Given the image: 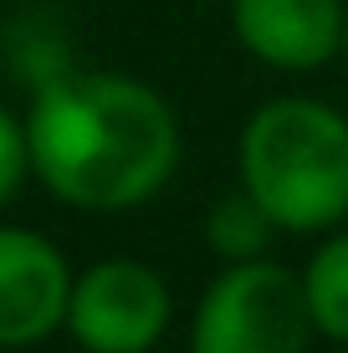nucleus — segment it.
<instances>
[{"label":"nucleus","mask_w":348,"mask_h":353,"mask_svg":"<svg viewBox=\"0 0 348 353\" xmlns=\"http://www.w3.org/2000/svg\"><path fill=\"white\" fill-rule=\"evenodd\" d=\"M77 266L52 236L0 221V353L36 348L67 327Z\"/></svg>","instance_id":"nucleus-5"},{"label":"nucleus","mask_w":348,"mask_h":353,"mask_svg":"<svg viewBox=\"0 0 348 353\" xmlns=\"http://www.w3.org/2000/svg\"><path fill=\"white\" fill-rule=\"evenodd\" d=\"M328 353H348V348H328Z\"/></svg>","instance_id":"nucleus-11"},{"label":"nucleus","mask_w":348,"mask_h":353,"mask_svg":"<svg viewBox=\"0 0 348 353\" xmlns=\"http://www.w3.org/2000/svg\"><path fill=\"white\" fill-rule=\"evenodd\" d=\"M200 236H205V251L221 266H241V261L272 256V246L282 241V230L272 225V215L261 210L241 185H236V190H225L221 200H210Z\"/></svg>","instance_id":"nucleus-8"},{"label":"nucleus","mask_w":348,"mask_h":353,"mask_svg":"<svg viewBox=\"0 0 348 353\" xmlns=\"http://www.w3.org/2000/svg\"><path fill=\"white\" fill-rule=\"evenodd\" d=\"M348 0H231V31L272 72H323L343 57Z\"/></svg>","instance_id":"nucleus-6"},{"label":"nucleus","mask_w":348,"mask_h":353,"mask_svg":"<svg viewBox=\"0 0 348 353\" xmlns=\"http://www.w3.org/2000/svg\"><path fill=\"white\" fill-rule=\"evenodd\" d=\"M343 62H348V21H343Z\"/></svg>","instance_id":"nucleus-10"},{"label":"nucleus","mask_w":348,"mask_h":353,"mask_svg":"<svg viewBox=\"0 0 348 353\" xmlns=\"http://www.w3.org/2000/svg\"><path fill=\"white\" fill-rule=\"evenodd\" d=\"M303 297L313 333L328 348H348V225L318 236V246L303 261Z\"/></svg>","instance_id":"nucleus-7"},{"label":"nucleus","mask_w":348,"mask_h":353,"mask_svg":"<svg viewBox=\"0 0 348 353\" xmlns=\"http://www.w3.org/2000/svg\"><path fill=\"white\" fill-rule=\"evenodd\" d=\"M31 185V149H26V123L21 113H10L0 103V221L21 200V190Z\"/></svg>","instance_id":"nucleus-9"},{"label":"nucleus","mask_w":348,"mask_h":353,"mask_svg":"<svg viewBox=\"0 0 348 353\" xmlns=\"http://www.w3.org/2000/svg\"><path fill=\"white\" fill-rule=\"evenodd\" d=\"M174 327V287L139 256H103L72 276L67 327L82 353H154Z\"/></svg>","instance_id":"nucleus-4"},{"label":"nucleus","mask_w":348,"mask_h":353,"mask_svg":"<svg viewBox=\"0 0 348 353\" xmlns=\"http://www.w3.org/2000/svg\"><path fill=\"white\" fill-rule=\"evenodd\" d=\"M313 338L303 276L277 256L221 266L190 312V353H307Z\"/></svg>","instance_id":"nucleus-3"},{"label":"nucleus","mask_w":348,"mask_h":353,"mask_svg":"<svg viewBox=\"0 0 348 353\" xmlns=\"http://www.w3.org/2000/svg\"><path fill=\"white\" fill-rule=\"evenodd\" d=\"M236 185L282 236L348 225V113L313 92H277L236 133Z\"/></svg>","instance_id":"nucleus-2"},{"label":"nucleus","mask_w":348,"mask_h":353,"mask_svg":"<svg viewBox=\"0 0 348 353\" xmlns=\"http://www.w3.org/2000/svg\"><path fill=\"white\" fill-rule=\"evenodd\" d=\"M21 123L31 179L82 215H123L159 200L185 159V128L170 97L108 67H67L36 82Z\"/></svg>","instance_id":"nucleus-1"}]
</instances>
